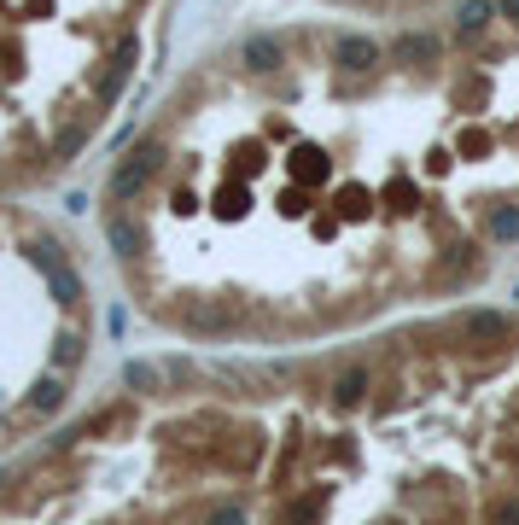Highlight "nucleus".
Masks as SVG:
<instances>
[{
    "mask_svg": "<svg viewBox=\"0 0 519 525\" xmlns=\"http://www.w3.org/2000/svg\"><path fill=\"white\" fill-rule=\"evenodd\" d=\"M368 391H374V374H368V368L356 362V368H345V374L333 380V403H339V409H356V403H362Z\"/></svg>",
    "mask_w": 519,
    "mask_h": 525,
    "instance_id": "nucleus-1",
    "label": "nucleus"
},
{
    "mask_svg": "<svg viewBox=\"0 0 519 525\" xmlns=\"http://www.w3.org/2000/svg\"><path fill=\"white\" fill-rule=\"evenodd\" d=\"M123 380L135 385V391H164V368H152V362H129Z\"/></svg>",
    "mask_w": 519,
    "mask_h": 525,
    "instance_id": "nucleus-2",
    "label": "nucleus"
},
{
    "mask_svg": "<svg viewBox=\"0 0 519 525\" xmlns=\"http://www.w3.org/2000/svg\"><path fill=\"white\" fill-rule=\"evenodd\" d=\"M59 403H65V385H59V380H41L30 391V409H35V415H53Z\"/></svg>",
    "mask_w": 519,
    "mask_h": 525,
    "instance_id": "nucleus-3",
    "label": "nucleus"
},
{
    "mask_svg": "<svg viewBox=\"0 0 519 525\" xmlns=\"http://www.w3.org/2000/svg\"><path fill=\"white\" fill-rule=\"evenodd\" d=\"M496 525H519V496H508V502H496V514H490Z\"/></svg>",
    "mask_w": 519,
    "mask_h": 525,
    "instance_id": "nucleus-4",
    "label": "nucleus"
},
{
    "mask_svg": "<svg viewBox=\"0 0 519 525\" xmlns=\"http://www.w3.org/2000/svg\"><path fill=\"white\" fill-rule=\"evenodd\" d=\"M210 525H245V514H240V508H216V514H210Z\"/></svg>",
    "mask_w": 519,
    "mask_h": 525,
    "instance_id": "nucleus-5",
    "label": "nucleus"
}]
</instances>
